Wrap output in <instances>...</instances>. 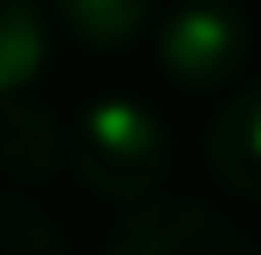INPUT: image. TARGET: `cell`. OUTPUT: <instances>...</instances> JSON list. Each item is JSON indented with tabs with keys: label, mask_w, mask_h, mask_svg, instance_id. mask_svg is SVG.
Instances as JSON below:
<instances>
[{
	"label": "cell",
	"mask_w": 261,
	"mask_h": 255,
	"mask_svg": "<svg viewBox=\"0 0 261 255\" xmlns=\"http://www.w3.org/2000/svg\"><path fill=\"white\" fill-rule=\"evenodd\" d=\"M67 164L91 194L140 207L170 176V128L140 97H91L67 116Z\"/></svg>",
	"instance_id": "1"
},
{
	"label": "cell",
	"mask_w": 261,
	"mask_h": 255,
	"mask_svg": "<svg viewBox=\"0 0 261 255\" xmlns=\"http://www.w3.org/2000/svg\"><path fill=\"white\" fill-rule=\"evenodd\" d=\"M255 49L249 12L237 0H176L158 18V67L170 73V85L182 91H225Z\"/></svg>",
	"instance_id": "2"
},
{
	"label": "cell",
	"mask_w": 261,
	"mask_h": 255,
	"mask_svg": "<svg viewBox=\"0 0 261 255\" xmlns=\"http://www.w3.org/2000/svg\"><path fill=\"white\" fill-rule=\"evenodd\" d=\"M110 255H255L249 237L206 200H140L116 219Z\"/></svg>",
	"instance_id": "3"
},
{
	"label": "cell",
	"mask_w": 261,
	"mask_h": 255,
	"mask_svg": "<svg viewBox=\"0 0 261 255\" xmlns=\"http://www.w3.org/2000/svg\"><path fill=\"white\" fill-rule=\"evenodd\" d=\"M206 164L243 200H261V85L231 91L206 122Z\"/></svg>",
	"instance_id": "4"
},
{
	"label": "cell",
	"mask_w": 261,
	"mask_h": 255,
	"mask_svg": "<svg viewBox=\"0 0 261 255\" xmlns=\"http://www.w3.org/2000/svg\"><path fill=\"white\" fill-rule=\"evenodd\" d=\"M67 164V122L37 97L0 104V170L12 183H49Z\"/></svg>",
	"instance_id": "5"
},
{
	"label": "cell",
	"mask_w": 261,
	"mask_h": 255,
	"mask_svg": "<svg viewBox=\"0 0 261 255\" xmlns=\"http://www.w3.org/2000/svg\"><path fill=\"white\" fill-rule=\"evenodd\" d=\"M55 12H61L73 43H85L97 55H116L152 24L158 0H55Z\"/></svg>",
	"instance_id": "6"
},
{
	"label": "cell",
	"mask_w": 261,
	"mask_h": 255,
	"mask_svg": "<svg viewBox=\"0 0 261 255\" xmlns=\"http://www.w3.org/2000/svg\"><path fill=\"white\" fill-rule=\"evenodd\" d=\"M49 55V24L37 0H0V104L24 97V85L43 73Z\"/></svg>",
	"instance_id": "7"
},
{
	"label": "cell",
	"mask_w": 261,
	"mask_h": 255,
	"mask_svg": "<svg viewBox=\"0 0 261 255\" xmlns=\"http://www.w3.org/2000/svg\"><path fill=\"white\" fill-rule=\"evenodd\" d=\"M0 255H67V243L31 200L0 194Z\"/></svg>",
	"instance_id": "8"
}]
</instances>
